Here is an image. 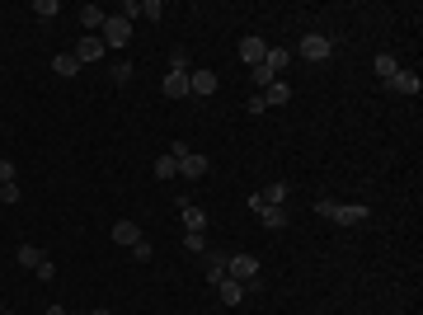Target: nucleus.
I'll return each instance as SVG.
<instances>
[{"instance_id":"34","label":"nucleus","mask_w":423,"mask_h":315,"mask_svg":"<svg viewBox=\"0 0 423 315\" xmlns=\"http://www.w3.org/2000/svg\"><path fill=\"white\" fill-rule=\"evenodd\" d=\"M42 315H66V306H47V311H42Z\"/></svg>"},{"instance_id":"32","label":"nucleus","mask_w":423,"mask_h":315,"mask_svg":"<svg viewBox=\"0 0 423 315\" xmlns=\"http://www.w3.org/2000/svg\"><path fill=\"white\" fill-rule=\"evenodd\" d=\"M0 202H19V184H0Z\"/></svg>"},{"instance_id":"3","label":"nucleus","mask_w":423,"mask_h":315,"mask_svg":"<svg viewBox=\"0 0 423 315\" xmlns=\"http://www.w3.org/2000/svg\"><path fill=\"white\" fill-rule=\"evenodd\" d=\"M127 38H132V24L122 19V15H109V19H104V29H99V42H104L109 52H118Z\"/></svg>"},{"instance_id":"9","label":"nucleus","mask_w":423,"mask_h":315,"mask_svg":"<svg viewBox=\"0 0 423 315\" xmlns=\"http://www.w3.org/2000/svg\"><path fill=\"white\" fill-rule=\"evenodd\" d=\"M104 52H109V47H104V42H99L95 33L76 42V57H80V66H90V61H104Z\"/></svg>"},{"instance_id":"31","label":"nucleus","mask_w":423,"mask_h":315,"mask_svg":"<svg viewBox=\"0 0 423 315\" xmlns=\"http://www.w3.org/2000/svg\"><path fill=\"white\" fill-rule=\"evenodd\" d=\"M52 277H57V264H52V259H42V264H38V282H52Z\"/></svg>"},{"instance_id":"13","label":"nucleus","mask_w":423,"mask_h":315,"mask_svg":"<svg viewBox=\"0 0 423 315\" xmlns=\"http://www.w3.org/2000/svg\"><path fill=\"white\" fill-rule=\"evenodd\" d=\"M202 273H207V282L216 287V282L226 277V255H216V250H207V255H202Z\"/></svg>"},{"instance_id":"20","label":"nucleus","mask_w":423,"mask_h":315,"mask_svg":"<svg viewBox=\"0 0 423 315\" xmlns=\"http://www.w3.org/2000/svg\"><path fill=\"white\" fill-rule=\"evenodd\" d=\"M151 170H155V179H174V175H179V160H174V156H170V151H165V156L155 160Z\"/></svg>"},{"instance_id":"5","label":"nucleus","mask_w":423,"mask_h":315,"mask_svg":"<svg viewBox=\"0 0 423 315\" xmlns=\"http://www.w3.org/2000/svg\"><path fill=\"white\" fill-rule=\"evenodd\" d=\"M385 90H395V95H419L423 80H419V71H395V76L385 80Z\"/></svg>"},{"instance_id":"15","label":"nucleus","mask_w":423,"mask_h":315,"mask_svg":"<svg viewBox=\"0 0 423 315\" xmlns=\"http://www.w3.org/2000/svg\"><path fill=\"white\" fill-rule=\"evenodd\" d=\"M287 61H292V52H282V47H269V57H264V71H269L273 80H282Z\"/></svg>"},{"instance_id":"37","label":"nucleus","mask_w":423,"mask_h":315,"mask_svg":"<svg viewBox=\"0 0 423 315\" xmlns=\"http://www.w3.org/2000/svg\"><path fill=\"white\" fill-rule=\"evenodd\" d=\"M0 311H5V306H0Z\"/></svg>"},{"instance_id":"26","label":"nucleus","mask_w":423,"mask_h":315,"mask_svg":"<svg viewBox=\"0 0 423 315\" xmlns=\"http://www.w3.org/2000/svg\"><path fill=\"white\" fill-rule=\"evenodd\" d=\"M170 71H184V76H189V52H184V47L170 52Z\"/></svg>"},{"instance_id":"25","label":"nucleus","mask_w":423,"mask_h":315,"mask_svg":"<svg viewBox=\"0 0 423 315\" xmlns=\"http://www.w3.org/2000/svg\"><path fill=\"white\" fill-rule=\"evenodd\" d=\"M33 15L38 19H57V0H33Z\"/></svg>"},{"instance_id":"19","label":"nucleus","mask_w":423,"mask_h":315,"mask_svg":"<svg viewBox=\"0 0 423 315\" xmlns=\"http://www.w3.org/2000/svg\"><path fill=\"white\" fill-rule=\"evenodd\" d=\"M287 99H292V85H287V80H273L269 90H264V104H287Z\"/></svg>"},{"instance_id":"17","label":"nucleus","mask_w":423,"mask_h":315,"mask_svg":"<svg viewBox=\"0 0 423 315\" xmlns=\"http://www.w3.org/2000/svg\"><path fill=\"white\" fill-rule=\"evenodd\" d=\"M160 90H165V95H170V99H184V95H189V76H184V71H170Z\"/></svg>"},{"instance_id":"35","label":"nucleus","mask_w":423,"mask_h":315,"mask_svg":"<svg viewBox=\"0 0 423 315\" xmlns=\"http://www.w3.org/2000/svg\"><path fill=\"white\" fill-rule=\"evenodd\" d=\"M90 315H113V311H104V306H99V311H90Z\"/></svg>"},{"instance_id":"10","label":"nucleus","mask_w":423,"mask_h":315,"mask_svg":"<svg viewBox=\"0 0 423 315\" xmlns=\"http://www.w3.org/2000/svg\"><path fill=\"white\" fill-rule=\"evenodd\" d=\"M207 170H212V160H207V156H198V151H189V156L179 160V175H184V179H202Z\"/></svg>"},{"instance_id":"28","label":"nucleus","mask_w":423,"mask_h":315,"mask_svg":"<svg viewBox=\"0 0 423 315\" xmlns=\"http://www.w3.org/2000/svg\"><path fill=\"white\" fill-rule=\"evenodd\" d=\"M132 80V61H113V85H127Z\"/></svg>"},{"instance_id":"29","label":"nucleus","mask_w":423,"mask_h":315,"mask_svg":"<svg viewBox=\"0 0 423 315\" xmlns=\"http://www.w3.org/2000/svg\"><path fill=\"white\" fill-rule=\"evenodd\" d=\"M141 15H146V19H160V15H165V5H160V0H141Z\"/></svg>"},{"instance_id":"8","label":"nucleus","mask_w":423,"mask_h":315,"mask_svg":"<svg viewBox=\"0 0 423 315\" xmlns=\"http://www.w3.org/2000/svg\"><path fill=\"white\" fill-rule=\"evenodd\" d=\"M250 212L264 221V226H273V231H282V226H287V207H259V202L250 197Z\"/></svg>"},{"instance_id":"2","label":"nucleus","mask_w":423,"mask_h":315,"mask_svg":"<svg viewBox=\"0 0 423 315\" xmlns=\"http://www.w3.org/2000/svg\"><path fill=\"white\" fill-rule=\"evenodd\" d=\"M226 277H235L240 287H259L264 277H259V259L254 255H231L226 259Z\"/></svg>"},{"instance_id":"21","label":"nucleus","mask_w":423,"mask_h":315,"mask_svg":"<svg viewBox=\"0 0 423 315\" xmlns=\"http://www.w3.org/2000/svg\"><path fill=\"white\" fill-rule=\"evenodd\" d=\"M104 19H109V15H104L99 5H85V10H80V24H85V29H104Z\"/></svg>"},{"instance_id":"11","label":"nucleus","mask_w":423,"mask_h":315,"mask_svg":"<svg viewBox=\"0 0 423 315\" xmlns=\"http://www.w3.org/2000/svg\"><path fill=\"white\" fill-rule=\"evenodd\" d=\"M179 217H184V231H207V212H202V207H193L189 197L179 202Z\"/></svg>"},{"instance_id":"18","label":"nucleus","mask_w":423,"mask_h":315,"mask_svg":"<svg viewBox=\"0 0 423 315\" xmlns=\"http://www.w3.org/2000/svg\"><path fill=\"white\" fill-rule=\"evenodd\" d=\"M52 71H57V76H76L80 57H76V52H57V57H52Z\"/></svg>"},{"instance_id":"33","label":"nucleus","mask_w":423,"mask_h":315,"mask_svg":"<svg viewBox=\"0 0 423 315\" xmlns=\"http://www.w3.org/2000/svg\"><path fill=\"white\" fill-rule=\"evenodd\" d=\"M0 184H15V160H0Z\"/></svg>"},{"instance_id":"27","label":"nucleus","mask_w":423,"mask_h":315,"mask_svg":"<svg viewBox=\"0 0 423 315\" xmlns=\"http://www.w3.org/2000/svg\"><path fill=\"white\" fill-rule=\"evenodd\" d=\"M151 255H155L151 240H136V245H132V259H136V264H151Z\"/></svg>"},{"instance_id":"7","label":"nucleus","mask_w":423,"mask_h":315,"mask_svg":"<svg viewBox=\"0 0 423 315\" xmlns=\"http://www.w3.org/2000/svg\"><path fill=\"white\" fill-rule=\"evenodd\" d=\"M189 95H198V99L216 95V71H189Z\"/></svg>"},{"instance_id":"22","label":"nucleus","mask_w":423,"mask_h":315,"mask_svg":"<svg viewBox=\"0 0 423 315\" xmlns=\"http://www.w3.org/2000/svg\"><path fill=\"white\" fill-rule=\"evenodd\" d=\"M395 71H400V61L390 57V52H376V76H381V80H390Z\"/></svg>"},{"instance_id":"24","label":"nucleus","mask_w":423,"mask_h":315,"mask_svg":"<svg viewBox=\"0 0 423 315\" xmlns=\"http://www.w3.org/2000/svg\"><path fill=\"white\" fill-rule=\"evenodd\" d=\"M184 250H189V255H207V240H202V231H189V236H184Z\"/></svg>"},{"instance_id":"23","label":"nucleus","mask_w":423,"mask_h":315,"mask_svg":"<svg viewBox=\"0 0 423 315\" xmlns=\"http://www.w3.org/2000/svg\"><path fill=\"white\" fill-rule=\"evenodd\" d=\"M15 259H19L24 268H38V264H42L47 255H42V250H33V245H19V255H15Z\"/></svg>"},{"instance_id":"12","label":"nucleus","mask_w":423,"mask_h":315,"mask_svg":"<svg viewBox=\"0 0 423 315\" xmlns=\"http://www.w3.org/2000/svg\"><path fill=\"white\" fill-rule=\"evenodd\" d=\"M282 197H287V184L273 179V184H264V193H254V202L259 207H282Z\"/></svg>"},{"instance_id":"4","label":"nucleus","mask_w":423,"mask_h":315,"mask_svg":"<svg viewBox=\"0 0 423 315\" xmlns=\"http://www.w3.org/2000/svg\"><path fill=\"white\" fill-rule=\"evenodd\" d=\"M296 52H301V61H325L329 57V38H325V33H306Z\"/></svg>"},{"instance_id":"14","label":"nucleus","mask_w":423,"mask_h":315,"mask_svg":"<svg viewBox=\"0 0 423 315\" xmlns=\"http://www.w3.org/2000/svg\"><path fill=\"white\" fill-rule=\"evenodd\" d=\"M216 296H221V306H240V301H245V287H240L235 277H221V282H216Z\"/></svg>"},{"instance_id":"30","label":"nucleus","mask_w":423,"mask_h":315,"mask_svg":"<svg viewBox=\"0 0 423 315\" xmlns=\"http://www.w3.org/2000/svg\"><path fill=\"white\" fill-rule=\"evenodd\" d=\"M118 15L132 24V15H141V0H122V5H118Z\"/></svg>"},{"instance_id":"1","label":"nucleus","mask_w":423,"mask_h":315,"mask_svg":"<svg viewBox=\"0 0 423 315\" xmlns=\"http://www.w3.org/2000/svg\"><path fill=\"white\" fill-rule=\"evenodd\" d=\"M315 212L325 221H339V226H367L372 221V207L367 202H334V197H320Z\"/></svg>"},{"instance_id":"6","label":"nucleus","mask_w":423,"mask_h":315,"mask_svg":"<svg viewBox=\"0 0 423 315\" xmlns=\"http://www.w3.org/2000/svg\"><path fill=\"white\" fill-rule=\"evenodd\" d=\"M264 57H269V47H264V38H240V61L245 66H264Z\"/></svg>"},{"instance_id":"16","label":"nucleus","mask_w":423,"mask_h":315,"mask_svg":"<svg viewBox=\"0 0 423 315\" xmlns=\"http://www.w3.org/2000/svg\"><path fill=\"white\" fill-rule=\"evenodd\" d=\"M136 240H141V231H136V221H113V245H127V250H132Z\"/></svg>"},{"instance_id":"36","label":"nucleus","mask_w":423,"mask_h":315,"mask_svg":"<svg viewBox=\"0 0 423 315\" xmlns=\"http://www.w3.org/2000/svg\"><path fill=\"white\" fill-rule=\"evenodd\" d=\"M0 315H10V311H0Z\"/></svg>"}]
</instances>
